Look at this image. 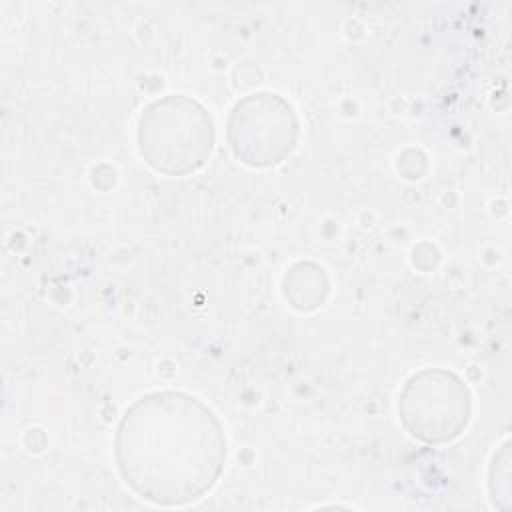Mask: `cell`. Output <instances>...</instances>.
Segmentation results:
<instances>
[{"mask_svg": "<svg viewBox=\"0 0 512 512\" xmlns=\"http://www.w3.org/2000/svg\"><path fill=\"white\" fill-rule=\"evenodd\" d=\"M118 452L130 472L144 468L150 478L178 482L180 494H196L210 482L222 460V438L212 414L184 394H154L142 398L120 426Z\"/></svg>", "mask_w": 512, "mask_h": 512, "instance_id": "obj_1", "label": "cell"}]
</instances>
